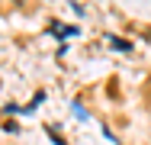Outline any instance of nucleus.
<instances>
[{
    "label": "nucleus",
    "instance_id": "obj_1",
    "mask_svg": "<svg viewBox=\"0 0 151 145\" xmlns=\"http://www.w3.org/2000/svg\"><path fill=\"white\" fill-rule=\"evenodd\" d=\"M109 42H113V49H122V52L129 49V42H122V39H109Z\"/></svg>",
    "mask_w": 151,
    "mask_h": 145
}]
</instances>
